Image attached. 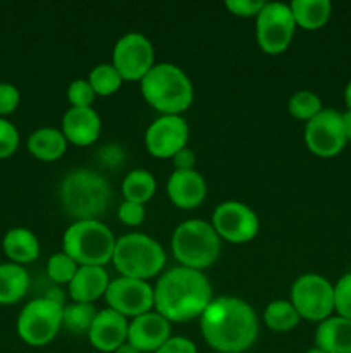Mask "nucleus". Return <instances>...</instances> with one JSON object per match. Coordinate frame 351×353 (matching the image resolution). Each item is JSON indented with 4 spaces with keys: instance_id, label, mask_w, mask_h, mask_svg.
I'll return each instance as SVG.
<instances>
[{
    "instance_id": "obj_38",
    "label": "nucleus",
    "mask_w": 351,
    "mask_h": 353,
    "mask_svg": "<svg viewBox=\"0 0 351 353\" xmlns=\"http://www.w3.org/2000/svg\"><path fill=\"white\" fill-rule=\"evenodd\" d=\"M155 353H198L195 343L184 336L169 338Z\"/></svg>"
},
{
    "instance_id": "obj_29",
    "label": "nucleus",
    "mask_w": 351,
    "mask_h": 353,
    "mask_svg": "<svg viewBox=\"0 0 351 353\" xmlns=\"http://www.w3.org/2000/svg\"><path fill=\"white\" fill-rule=\"evenodd\" d=\"M123 81L124 79L120 78L119 71L114 68V64H107V62L95 65L88 78V83L95 90L96 95L103 97L116 93L120 88V85H123Z\"/></svg>"
},
{
    "instance_id": "obj_12",
    "label": "nucleus",
    "mask_w": 351,
    "mask_h": 353,
    "mask_svg": "<svg viewBox=\"0 0 351 353\" xmlns=\"http://www.w3.org/2000/svg\"><path fill=\"white\" fill-rule=\"evenodd\" d=\"M305 143L319 157H334L348 143L343 114L336 109H322L305 126Z\"/></svg>"
},
{
    "instance_id": "obj_5",
    "label": "nucleus",
    "mask_w": 351,
    "mask_h": 353,
    "mask_svg": "<svg viewBox=\"0 0 351 353\" xmlns=\"http://www.w3.org/2000/svg\"><path fill=\"white\" fill-rule=\"evenodd\" d=\"M172 254L182 268H210L220 254V236L210 223L202 219H189L179 224L172 233Z\"/></svg>"
},
{
    "instance_id": "obj_37",
    "label": "nucleus",
    "mask_w": 351,
    "mask_h": 353,
    "mask_svg": "<svg viewBox=\"0 0 351 353\" xmlns=\"http://www.w3.org/2000/svg\"><path fill=\"white\" fill-rule=\"evenodd\" d=\"M264 6V0H226V7L236 16H258Z\"/></svg>"
},
{
    "instance_id": "obj_44",
    "label": "nucleus",
    "mask_w": 351,
    "mask_h": 353,
    "mask_svg": "<svg viewBox=\"0 0 351 353\" xmlns=\"http://www.w3.org/2000/svg\"><path fill=\"white\" fill-rule=\"evenodd\" d=\"M306 353H326V352L320 350V348H317V347H313V348H310V350H306Z\"/></svg>"
},
{
    "instance_id": "obj_15",
    "label": "nucleus",
    "mask_w": 351,
    "mask_h": 353,
    "mask_svg": "<svg viewBox=\"0 0 351 353\" xmlns=\"http://www.w3.org/2000/svg\"><path fill=\"white\" fill-rule=\"evenodd\" d=\"M189 128L184 117L178 114H162L148 126L145 143L148 152L158 159H172L186 147Z\"/></svg>"
},
{
    "instance_id": "obj_35",
    "label": "nucleus",
    "mask_w": 351,
    "mask_h": 353,
    "mask_svg": "<svg viewBox=\"0 0 351 353\" xmlns=\"http://www.w3.org/2000/svg\"><path fill=\"white\" fill-rule=\"evenodd\" d=\"M117 216L127 226H140L145 221V216H147V210H145L143 203L129 202V200H124L120 203L119 210H117Z\"/></svg>"
},
{
    "instance_id": "obj_28",
    "label": "nucleus",
    "mask_w": 351,
    "mask_h": 353,
    "mask_svg": "<svg viewBox=\"0 0 351 353\" xmlns=\"http://www.w3.org/2000/svg\"><path fill=\"white\" fill-rule=\"evenodd\" d=\"M95 316L96 310L93 307V303L74 302L71 305L64 307V312H62V326L74 334L88 333Z\"/></svg>"
},
{
    "instance_id": "obj_32",
    "label": "nucleus",
    "mask_w": 351,
    "mask_h": 353,
    "mask_svg": "<svg viewBox=\"0 0 351 353\" xmlns=\"http://www.w3.org/2000/svg\"><path fill=\"white\" fill-rule=\"evenodd\" d=\"M334 310L339 317L351 321V272L344 274L334 286Z\"/></svg>"
},
{
    "instance_id": "obj_8",
    "label": "nucleus",
    "mask_w": 351,
    "mask_h": 353,
    "mask_svg": "<svg viewBox=\"0 0 351 353\" xmlns=\"http://www.w3.org/2000/svg\"><path fill=\"white\" fill-rule=\"evenodd\" d=\"M62 312L64 307L45 296L31 300L17 317V334L30 347H45L62 327Z\"/></svg>"
},
{
    "instance_id": "obj_3",
    "label": "nucleus",
    "mask_w": 351,
    "mask_h": 353,
    "mask_svg": "<svg viewBox=\"0 0 351 353\" xmlns=\"http://www.w3.org/2000/svg\"><path fill=\"white\" fill-rule=\"evenodd\" d=\"M58 199L69 216L78 221L96 219L112 200L107 179L92 169H74L62 179Z\"/></svg>"
},
{
    "instance_id": "obj_6",
    "label": "nucleus",
    "mask_w": 351,
    "mask_h": 353,
    "mask_svg": "<svg viewBox=\"0 0 351 353\" xmlns=\"http://www.w3.org/2000/svg\"><path fill=\"white\" fill-rule=\"evenodd\" d=\"M116 238L112 231L96 219L76 221L65 230L62 247L78 265H105L112 261Z\"/></svg>"
},
{
    "instance_id": "obj_1",
    "label": "nucleus",
    "mask_w": 351,
    "mask_h": 353,
    "mask_svg": "<svg viewBox=\"0 0 351 353\" xmlns=\"http://www.w3.org/2000/svg\"><path fill=\"white\" fill-rule=\"evenodd\" d=\"M202 334L220 353H243L258 336L255 310L237 296H219L202 314Z\"/></svg>"
},
{
    "instance_id": "obj_10",
    "label": "nucleus",
    "mask_w": 351,
    "mask_h": 353,
    "mask_svg": "<svg viewBox=\"0 0 351 353\" xmlns=\"http://www.w3.org/2000/svg\"><path fill=\"white\" fill-rule=\"evenodd\" d=\"M296 21L289 3L265 2L257 16V40L267 54H281L289 47Z\"/></svg>"
},
{
    "instance_id": "obj_34",
    "label": "nucleus",
    "mask_w": 351,
    "mask_h": 353,
    "mask_svg": "<svg viewBox=\"0 0 351 353\" xmlns=\"http://www.w3.org/2000/svg\"><path fill=\"white\" fill-rule=\"evenodd\" d=\"M19 147V131L12 123L0 117V159H7Z\"/></svg>"
},
{
    "instance_id": "obj_26",
    "label": "nucleus",
    "mask_w": 351,
    "mask_h": 353,
    "mask_svg": "<svg viewBox=\"0 0 351 353\" xmlns=\"http://www.w3.org/2000/svg\"><path fill=\"white\" fill-rule=\"evenodd\" d=\"M157 190V181L153 174L145 169H133L127 172L123 181V193L126 200L136 203H145L153 196Z\"/></svg>"
},
{
    "instance_id": "obj_18",
    "label": "nucleus",
    "mask_w": 351,
    "mask_h": 353,
    "mask_svg": "<svg viewBox=\"0 0 351 353\" xmlns=\"http://www.w3.org/2000/svg\"><path fill=\"white\" fill-rule=\"evenodd\" d=\"M102 121L93 107H71L62 117V133L71 143L86 147L98 138Z\"/></svg>"
},
{
    "instance_id": "obj_41",
    "label": "nucleus",
    "mask_w": 351,
    "mask_h": 353,
    "mask_svg": "<svg viewBox=\"0 0 351 353\" xmlns=\"http://www.w3.org/2000/svg\"><path fill=\"white\" fill-rule=\"evenodd\" d=\"M343 126H344L346 140L351 141V110L350 109H348L346 112H343Z\"/></svg>"
},
{
    "instance_id": "obj_39",
    "label": "nucleus",
    "mask_w": 351,
    "mask_h": 353,
    "mask_svg": "<svg viewBox=\"0 0 351 353\" xmlns=\"http://www.w3.org/2000/svg\"><path fill=\"white\" fill-rule=\"evenodd\" d=\"M172 162H174L176 171H189L196 164V155L191 148L184 147L172 157Z\"/></svg>"
},
{
    "instance_id": "obj_14",
    "label": "nucleus",
    "mask_w": 351,
    "mask_h": 353,
    "mask_svg": "<svg viewBox=\"0 0 351 353\" xmlns=\"http://www.w3.org/2000/svg\"><path fill=\"white\" fill-rule=\"evenodd\" d=\"M105 299L110 309L123 314L124 317H138L141 314L150 312L151 307H155L153 288L143 279L126 278V276L110 281Z\"/></svg>"
},
{
    "instance_id": "obj_16",
    "label": "nucleus",
    "mask_w": 351,
    "mask_h": 353,
    "mask_svg": "<svg viewBox=\"0 0 351 353\" xmlns=\"http://www.w3.org/2000/svg\"><path fill=\"white\" fill-rule=\"evenodd\" d=\"M171 338V321L158 312L134 317L127 326V343L140 352H157Z\"/></svg>"
},
{
    "instance_id": "obj_22",
    "label": "nucleus",
    "mask_w": 351,
    "mask_h": 353,
    "mask_svg": "<svg viewBox=\"0 0 351 353\" xmlns=\"http://www.w3.org/2000/svg\"><path fill=\"white\" fill-rule=\"evenodd\" d=\"M2 247L7 259L19 265L36 261L40 255V241L36 234L26 228H12L7 231Z\"/></svg>"
},
{
    "instance_id": "obj_36",
    "label": "nucleus",
    "mask_w": 351,
    "mask_h": 353,
    "mask_svg": "<svg viewBox=\"0 0 351 353\" xmlns=\"http://www.w3.org/2000/svg\"><path fill=\"white\" fill-rule=\"evenodd\" d=\"M21 100L19 90L10 83H0V116L12 114Z\"/></svg>"
},
{
    "instance_id": "obj_11",
    "label": "nucleus",
    "mask_w": 351,
    "mask_h": 353,
    "mask_svg": "<svg viewBox=\"0 0 351 353\" xmlns=\"http://www.w3.org/2000/svg\"><path fill=\"white\" fill-rule=\"evenodd\" d=\"M153 45L145 34L126 33L117 40L114 47L112 64L123 79L141 81L153 68Z\"/></svg>"
},
{
    "instance_id": "obj_19",
    "label": "nucleus",
    "mask_w": 351,
    "mask_h": 353,
    "mask_svg": "<svg viewBox=\"0 0 351 353\" xmlns=\"http://www.w3.org/2000/svg\"><path fill=\"white\" fill-rule=\"evenodd\" d=\"M167 193L172 203L181 209H195L206 195V183L195 169L174 171L167 181Z\"/></svg>"
},
{
    "instance_id": "obj_31",
    "label": "nucleus",
    "mask_w": 351,
    "mask_h": 353,
    "mask_svg": "<svg viewBox=\"0 0 351 353\" xmlns=\"http://www.w3.org/2000/svg\"><path fill=\"white\" fill-rule=\"evenodd\" d=\"M79 265L78 262L72 257H69L65 252H58V254L52 255L48 259L47 264V274L52 281H55L57 285H64V283H71L72 278L78 272Z\"/></svg>"
},
{
    "instance_id": "obj_24",
    "label": "nucleus",
    "mask_w": 351,
    "mask_h": 353,
    "mask_svg": "<svg viewBox=\"0 0 351 353\" xmlns=\"http://www.w3.org/2000/svg\"><path fill=\"white\" fill-rule=\"evenodd\" d=\"M30 288L28 271L19 264H0V305H12L26 295Z\"/></svg>"
},
{
    "instance_id": "obj_7",
    "label": "nucleus",
    "mask_w": 351,
    "mask_h": 353,
    "mask_svg": "<svg viewBox=\"0 0 351 353\" xmlns=\"http://www.w3.org/2000/svg\"><path fill=\"white\" fill-rule=\"evenodd\" d=\"M114 265L126 278H153L165 264V252L157 240L143 233H129L120 236L114 248Z\"/></svg>"
},
{
    "instance_id": "obj_33",
    "label": "nucleus",
    "mask_w": 351,
    "mask_h": 353,
    "mask_svg": "<svg viewBox=\"0 0 351 353\" xmlns=\"http://www.w3.org/2000/svg\"><path fill=\"white\" fill-rule=\"evenodd\" d=\"M95 95V90L92 88L88 79H76L67 88V99L72 107H92Z\"/></svg>"
},
{
    "instance_id": "obj_21",
    "label": "nucleus",
    "mask_w": 351,
    "mask_h": 353,
    "mask_svg": "<svg viewBox=\"0 0 351 353\" xmlns=\"http://www.w3.org/2000/svg\"><path fill=\"white\" fill-rule=\"evenodd\" d=\"M315 347L326 353H351V321L327 317L315 331Z\"/></svg>"
},
{
    "instance_id": "obj_40",
    "label": "nucleus",
    "mask_w": 351,
    "mask_h": 353,
    "mask_svg": "<svg viewBox=\"0 0 351 353\" xmlns=\"http://www.w3.org/2000/svg\"><path fill=\"white\" fill-rule=\"evenodd\" d=\"M45 299L50 300V302H54V303H57V305H62V307H64V303H65V295H64V292L58 288V286H54V288L48 290V292L45 293Z\"/></svg>"
},
{
    "instance_id": "obj_30",
    "label": "nucleus",
    "mask_w": 351,
    "mask_h": 353,
    "mask_svg": "<svg viewBox=\"0 0 351 353\" xmlns=\"http://www.w3.org/2000/svg\"><path fill=\"white\" fill-rule=\"evenodd\" d=\"M288 109L296 119H301L308 123L323 107L322 100H320V97L317 93L308 92V90H299V92L291 95V99L288 102Z\"/></svg>"
},
{
    "instance_id": "obj_2",
    "label": "nucleus",
    "mask_w": 351,
    "mask_h": 353,
    "mask_svg": "<svg viewBox=\"0 0 351 353\" xmlns=\"http://www.w3.org/2000/svg\"><path fill=\"white\" fill-rule=\"evenodd\" d=\"M153 299L160 316L167 321L184 323L205 312L212 302V286L202 271L179 265L158 279Z\"/></svg>"
},
{
    "instance_id": "obj_4",
    "label": "nucleus",
    "mask_w": 351,
    "mask_h": 353,
    "mask_svg": "<svg viewBox=\"0 0 351 353\" xmlns=\"http://www.w3.org/2000/svg\"><path fill=\"white\" fill-rule=\"evenodd\" d=\"M145 100L162 114H181L193 102V83L179 65L171 62L153 64L141 79Z\"/></svg>"
},
{
    "instance_id": "obj_42",
    "label": "nucleus",
    "mask_w": 351,
    "mask_h": 353,
    "mask_svg": "<svg viewBox=\"0 0 351 353\" xmlns=\"http://www.w3.org/2000/svg\"><path fill=\"white\" fill-rule=\"evenodd\" d=\"M114 353H141V352L138 350V348H134L133 345H131V343H127V341H126V343H123V345H120V347L117 348V350L114 352Z\"/></svg>"
},
{
    "instance_id": "obj_17",
    "label": "nucleus",
    "mask_w": 351,
    "mask_h": 353,
    "mask_svg": "<svg viewBox=\"0 0 351 353\" xmlns=\"http://www.w3.org/2000/svg\"><path fill=\"white\" fill-rule=\"evenodd\" d=\"M127 321L123 314L114 309H105L96 312L92 327L88 331L89 343L100 352L114 353L123 343L127 341Z\"/></svg>"
},
{
    "instance_id": "obj_25",
    "label": "nucleus",
    "mask_w": 351,
    "mask_h": 353,
    "mask_svg": "<svg viewBox=\"0 0 351 353\" xmlns=\"http://www.w3.org/2000/svg\"><path fill=\"white\" fill-rule=\"evenodd\" d=\"M296 26L305 30H319L329 21L332 3L329 0H292L289 3Z\"/></svg>"
},
{
    "instance_id": "obj_13",
    "label": "nucleus",
    "mask_w": 351,
    "mask_h": 353,
    "mask_svg": "<svg viewBox=\"0 0 351 353\" xmlns=\"http://www.w3.org/2000/svg\"><path fill=\"white\" fill-rule=\"evenodd\" d=\"M212 226L224 240L244 243L257 236L260 223L251 207L236 200H229L215 207L212 214Z\"/></svg>"
},
{
    "instance_id": "obj_27",
    "label": "nucleus",
    "mask_w": 351,
    "mask_h": 353,
    "mask_svg": "<svg viewBox=\"0 0 351 353\" xmlns=\"http://www.w3.org/2000/svg\"><path fill=\"white\" fill-rule=\"evenodd\" d=\"M265 324L270 327L275 333H286V331H291L292 327L298 326L299 323V314L295 309L291 302L288 300H274L267 305L264 312Z\"/></svg>"
},
{
    "instance_id": "obj_20",
    "label": "nucleus",
    "mask_w": 351,
    "mask_h": 353,
    "mask_svg": "<svg viewBox=\"0 0 351 353\" xmlns=\"http://www.w3.org/2000/svg\"><path fill=\"white\" fill-rule=\"evenodd\" d=\"M110 285L109 274L102 265H79L78 272L69 283V295L74 302L92 303L105 295Z\"/></svg>"
},
{
    "instance_id": "obj_23",
    "label": "nucleus",
    "mask_w": 351,
    "mask_h": 353,
    "mask_svg": "<svg viewBox=\"0 0 351 353\" xmlns=\"http://www.w3.org/2000/svg\"><path fill=\"white\" fill-rule=\"evenodd\" d=\"M28 150L40 161H57L67 150V140L55 128H40L28 137Z\"/></svg>"
},
{
    "instance_id": "obj_43",
    "label": "nucleus",
    "mask_w": 351,
    "mask_h": 353,
    "mask_svg": "<svg viewBox=\"0 0 351 353\" xmlns=\"http://www.w3.org/2000/svg\"><path fill=\"white\" fill-rule=\"evenodd\" d=\"M344 100H346L348 109L351 110V79H350V83L346 85V90H344Z\"/></svg>"
},
{
    "instance_id": "obj_9",
    "label": "nucleus",
    "mask_w": 351,
    "mask_h": 353,
    "mask_svg": "<svg viewBox=\"0 0 351 353\" xmlns=\"http://www.w3.org/2000/svg\"><path fill=\"white\" fill-rule=\"evenodd\" d=\"M291 303L306 321H326L334 310V286L320 274H303L292 283Z\"/></svg>"
}]
</instances>
